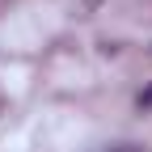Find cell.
I'll list each match as a JSON object with an SVG mask.
<instances>
[{
  "label": "cell",
  "instance_id": "6da1fadb",
  "mask_svg": "<svg viewBox=\"0 0 152 152\" xmlns=\"http://www.w3.org/2000/svg\"><path fill=\"white\" fill-rule=\"evenodd\" d=\"M148 106H152V89H144V93H140V110H148Z\"/></svg>",
  "mask_w": 152,
  "mask_h": 152
},
{
  "label": "cell",
  "instance_id": "7a4b0ae2",
  "mask_svg": "<svg viewBox=\"0 0 152 152\" xmlns=\"http://www.w3.org/2000/svg\"><path fill=\"white\" fill-rule=\"evenodd\" d=\"M110 152H140L135 144H118V148H110Z\"/></svg>",
  "mask_w": 152,
  "mask_h": 152
},
{
  "label": "cell",
  "instance_id": "3957f363",
  "mask_svg": "<svg viewBox=\"0 0 152 152\" xmlns=\"http://www.w3.org/2000/svg\"><path fill=\"white\" fill-rule=\"evenodd\" d=\"M0 106H4V102H0Z\"/></svg>",
  "mask_w": 152,
  "mask_h": 152
}]
</instances>
